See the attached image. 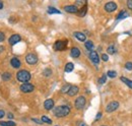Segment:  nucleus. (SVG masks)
Returning <instances> with one entry per match:
<instances>
[{"label": "nucleus", "mask_w": 132, "mask_h": 126, "mask_svg": "<svg viewBox=\"0 0 132 126\" xmlns=\"http://www.w3.org/2000/svg\"><path fill=\"white\" fill-rule=\"evenodd\" d=\"M53 113H54V116H56L57 118H63L70 114V107L68 105L57 106L54 108Z\"/></svg>", "instance_id": "obj_1"}, {"label": "nucleus", "mask_w": 132, "mask_h": 126, "mask_svg": "<svg viewBox=\"0 0 132 126\" xmlns=\"http://www.w3.org/2000/svg\"><path fill=\"white\" fill-rule=\"evenodd\" d=\"M16 80L21 82V83H27L29 82L31 78H32V74L30 71L26 70V69H21V70H18L16 72Z\"/></svg>", "instance_id": "obj_2"}, {"label": "nucleus", "mask_w": 132, "mask_h": 126, "mask_svg": "<svg viewBox=\"0 0 132 126\" xmlns=\"http://www.w3.org/2000/svg\"><path fill=\"white\" fill-rule=\"evenodd\" d=\"M67 45H68V40H57L54 43L53 48L55 51H64L67 49Z\"/></svg>", "instance_id": "obj_3"}, {"label": "nucleus", "mask_w": 132, "mask_h": 126, "mask_svg": "<svg viewBox=\"0 0 132 126\" xmlns=\"http://www.w3.org/2000/svg\"><path fill=\"white\" fill-rule=\"evenodd\" d=\"M86 104V99L84 96H79L78 98H76V100L74 101V107L76 110H82Z\"/></svg>", "instance_id": "obj_4"}, {"label": "nucleus", "mask_w": 132, "mask_h": 126, "mask_svg": "<svg viewBox=\"0 0 132 126\" xmlns=\"http://www.w3.org/2000/svg\"><path fill=\"white\" fill-rule=\"evenodd\" d=\"M19 90L21 93L23 94H30V93H33L35 91V85L30 83V82H27V83H22L20 86H19Z\"/></svg>", "instance_id": "obj_5"}, {"label": "nucleus", "mask_w": 132, "mask_h": 126, "mask_svg": "<svg viewBox=\"0 0 132 126\" xmlns=\"http://www.w3.org/2000/svg\"><path fill=\"white\" fill-rule=\"evenodd\" d=\"M24 59H26V62L28 63L29 65H35V64L38 63V60H39L38 59V56L36 54H34V53L27 54L26 57H24Z\"/></svg>", "instance_id": "obj_6"}, {"label": "nucleus", "mask_w": 132, "mask_h": 126, "mask_svg": "<svg viewBox=\"0 0 132 126\" xmlns=\"http://www.w3.org/2000/svg\"><path fill=\"white\" fill-rule=\"evenodd\" d=\"M118 108H119V102H117V101H112V102H110V103L106 106V112H107V113H112V112H114V111L117 110Z\"/></svg>", "instance_id": "obj_7"}, {"label": "nucleus", "mask_w": 132, "mask_h": 126, "mask_svg": "<svg viewBox=\"0 0 132 126\" xmlns=\"http://www.w3.org/2000/svg\"><path fill=\"white\" fill-rule=\"evenodd\" d=\"M20 41H21V37H20L19 35H17V34H13V35H11V36L8 38V44H9L10 46L16 45L17 43H19Z\"/></svg>", "instance_id": "obj_8"}, {"label": "nucleus", "mask_w": 132, "mask_h": 126, "mask_svg": "<svg viewBox=\"0 0 132 126\" xmlns=\"http://www.w3.org/2000/svg\"><path fill=\"white\" fill-rule=\"evenodd\" d=\"M104 8H105V10H106L107 12L110 13V12H114L116 9L118 8V6H117V4H116L115 2L110 1V2H107V3L105 4Z\"/></svg>", "instance_id": "obj_9"}, {"label": "nucleus", "mask_w": 132, "mask_h": 126, "mask_svg": "<svg viewBox=\"0 0 132 126\" xmlns=\"http://www.w3.org/2000/svg\"><path fill=\"white\" fill-rule=\"evenodd\" d=\"M88 57H89V60L94 63L95 65H98L100 63V56L97 51H92V52L89 53Z\"/></svg>", "instance_id": "obj_10"}, {"label": "nucleus", "mask_w": 132, "mask_h": 126, "mask_svg": "<svg viewBox=\"0 0 132 126\" xmlns=\"http://www.w3.org/2000/svg\"><path fill=\"white\" fill-rule=\"evenodd\" d=\"M64 10L68 13H77L78 12V7H76L74 4H69V5H65Z\"/></svg>", "instance_id": "obj_11"}, {"label": "nucleus", "mask_w": 132, "mask_h": 126, "mask_svg": "<svg viewBox=\"0 0 132 126\" xmlns=\"http://www.w3.org/2000/svg\"><path fill=\"white\" fill-rule=\"evenodd\" d=\"M10 65H11V67L12 68H14V69H18V68H20V66H21V61L17 58V57H12L11 59H10Z\"/></svg>", "instance_id": "obj_12"}, {"label": "nucleus", "mask_w": 132, "mask_h": 126, "mask_svg": "<svg viewBox=\"0 0 132 126\" xmlns=\"http://www.w3.org/2000/svg\"><path fill=\"white\" fill-rule=\"evenodd\" d=\"M54 106H55V103H54V101L52 99H48V100H46L44 102V108H45V110L47 111L52 110V109H54Z\"/></svg>", "instance_id": "obj_13"}, {"label": "nucleus", "mask_w": 132, "mask_h": 126, "mask_svg": "<svg viewBox=\"0 0 132 126\" xmlns=\"http://www.w3.org/2000/svg\"><path fill=\"white\" fill-rule=\"evenodd\" d=\"M80 54H81V52H80V50H79V48L77 47H72L71 48V50H70V56L72 57V58H78L79 56H80Z\"/></svg>", "instance_id": "obj_14"}, {"label": "nucleus", "mask_w": 132, "mask_h": 126, "mask_svg": "<svg viewBox=\"0 0 132 126\" xmlns=\"http://www.w3.org/2000/svg\"><path fill=\"white\" fill-rule=\"evenodd\" d=\"M78 92H79V88H78L77 85H71V88H70V90L68 91L67 94H68L69 97H74V96H76V94H78Z\"/></svg>", "instance_id": "obj_15"}, {"label": "nucleus", "mask_w": 132, "mask_h": 126, "mask_svg": "<svg viewBox=\"0 0 132 126\" xmlns=\"http://www.w3.org/2000/svg\"><path fill=\"white\" fill-rule=\"evenodd\" d=\"M73 35H74V37H75L79 42H85V41H86V36H85L83 33H81V32H74Z\"/></svg>", "instance_id": "obj_16"}, {"label": "nucleus", "mask_w": 132, "mask_h": 126, "mask_svg": "<svg viewBox=\"0 0 132 126\" xmlns=\"http://www.w3.org/2000/svg\"><path fill=\"white\" fill-rule=\"evenodd\" d=\"M86 12H87V3L85 5H83L82 7H80V9L78 10L77 14H78L79 17H83V16L86 14Z\"/></svg>", "instance_id": "obj_17"}, {"label": "nucleus", "mask_w": 132, "mask_h": 126, "mask_svg": "<svg viewBox=\"0 0 132 126\" xmlns=\"http://www.w3.org/2000/svg\"><path fill=\"white\" fill-rule=\"evenodd\" d=\"M84 47H85V49L86 50H88V51H94V48H95V46H94V43H93V41H90V40H87V41H85L84 42Z\"/></svg>", "instance_id": "obj_18"}, {"label": "nucleus", "mask_w": 132, "mask_h": 126, "mask_svg": "<svg viewBox=\"0 0 132 126\" xmlns=\"http://www.w3.org/2000/svg\"><path fill=\"white\" fill-rule=\"evenodd\" d=\"M1 78H2L3 81H9L10 79L12 78V74H11L10 72H8V71L3 72V73L1 74Z\"/></svg>", "instance_id": "obj_19"}, {"label": "nucleus", "mask_w": 132, "mask_h": 126, "mask_svg": "<svg viewBox=\"0 0 132 126\" xmlns=\"http://www.w3.org/2000/svg\"><path fill=\"white\" fill-rule=\"evenodd\" d=\"M47 12H48V14H60V13H61L60 10H58L57 8L52 7V6H49V7H48Z\"/></svg>", "instance_id": "obj_20"}, {"label": "nucleus", "mask_w": 132, "mask_h": 126, "mask_svg": "<svg viewBox=\"0 0 132 126\" xmlns=\"http://www.w3.org/2000/svg\"><path fill=\"white\" fill-rule=\"evenodd\" d=\"M128 16V12L127 11H125V10H122V11H120L119 13H118V15H117V20H121V19H124V18H126Z\"/></svg>", "instance_id": "obj_21"}, {"label": "nucleus", "mask_w": 132, "mask_h": 126, "mask_svg": "<svg viewBox=\"0 0 132 126\" xmlns=\"http://www.w3.org/2000/svg\"><path fill=\"white\" fill-rule=\"evenodd\" d=\"M73 69H74V64L72 62H68L65 65L64 71H65V72H71V71H73Z\"/></svg>", "instance_id": "obj_22"}, {"label": "nucleus", "mask_w": 132, "mask_h": 126, "mask_svg": "<svg viewBox=\"0 0 132 126\" xmlns=\"http://www.w3.org/2000/svg\"><path fill=\"white\" fill-rule=\"evenodd\" d=\"M0 126H16V123L12 120H8V121H1Z\"/></svg>", "instance_id": "obj_23"}, {"label": "nucleus", "mask_w": 132, "mask_h": 126, "mask_svg": "<svg viewBox=\"0 0 132 126\" xmlns=\"http://www.w3.org/2000/svg\"><path fill=\"white\" fill-rule=\"evenodd\" d=\"M120 79H121V81H123L126 85H128V88H130V89L132 90V80L131 79H128L127 77H124V76H122Z\"/></svg>", "instance_id": "obj_24"}, {"label": "nucleus", "mask_w": 132, "mask_h": 126, "mask_svg": "<svg viewBox=\"0 0 132 126\" xmlns=\"http://www.w3.org/2000/svg\"><path fill=\"white\" fill-rule=\"evenodd\" d=\"M70 88H71V84H70V83H65V84L61 88V91H60V92H61L62 94H67L68 91L70 90Z\"/></svg>", "instance_id": "obj_25"}, {"label": "nucleus", "mask_w": 132, "mask_h": 126, "mask_svg": "<svg viewBox=\"0 0 132 126\" xmlns=\"http://www.w3.org/2000/svg\"><path fill=\"white\" fill-rule=\"evenodd\" d=\"M43 75L46 76V77L51 76V75H52V69H50V68H45V69L43 70Z\"/></svg>", "instance_id": "obj_26"}, {"label": "nucleus", "mask_w": 132, "mask_h": 126, "mask_svg": "<svg viewBox=\"0 0 132 126\" xmlns=\"http://www.w3.org/2000/svg\"><path fill=\"white\" fill-rule=\"evenodd\" d=\"M107 51H108V53H109V54L113 55V54H115L117 50H116V48H115L114 45H110V46L108 47V49H107Z\"/></svg>", "instance_id": "obj_27"}, {"label": "nucleus", "mask_w": 132, "mask_h": 126, "mask_svg": "<svg viewBox=\"0 0 132 126\" xmlns=\"http://www.w3.org/2000/svg\"><path fill=\"white\" fill-rule=\"evenodd\" d=\"M107 76H109L110 78H115L116 76H117V72H116L115 70H109L107 72Z\"/></svg>", "instance_id": "obj_28"}, {"label": "nucleus", "mask_w": 132, "mask_h": 126, "mask_svg": "<svg viewBox=\"0 0 132 126\" xmlns=\"http://www.w3.org/2000/svg\"><path fill=\"white\" fill-rule=\"evenodd\" d=\"M41 121H42L43 123H47V124H52V120L50 119L49 117H47V116H42V118H41Z\"/></svg>", "instance_id": "obj_29"}, {"label": "nucleus", "mask_w": 132, "mask_h": 126, "mask_svg": "<svg viewBox=\"0 0 132 126\" xmlns=\"http://www.w3.org/2000/svg\"><path fill=\"white\" fill-rule=\"evenodd\" d=\"M98 81H99L100 84H104V83L107 81V74H103V75L99 78Z\"/></svg>", "instance_id": "obj_30"}, {"label": "nucleus", "mask_w": 132, "mask_h": 126, "mask_svg": "<svg viewBox=\"0 0 132 126\" xmlns=\"http://www.w3.org/2000/svg\"><path fill=\"white\" fill-rule=\"evenodd\" d=\"M86 3H87L86 1H80V0H77V1H75V4H74V5H75L76 7H77V6H81V7H82L83 5H85Z\"/></svg>", "instance_id": "obj_31"}, {"label": "nucleus", "mask_w": 132, "mask_h": 126, "mask_svg": "<svg viewBox=\"0 0 132 126\" xmlns=\"http://www.w3.org/2000/svg\"><path fill=\"white\" fill-rule=\"evenodd\" d=\"M5 41V33L0 31V43H3Z\"/></svg>", "instance_id": "obj_32"}, {"label": "nucleus", "mask_w": 132, "mask_h": 126, "mask_svg": "<svg viewBox=\"0 0 132 126\" xmlns=\"http://www.w3.org/2000/svg\"><path fill=\"white\" fill-rule=\"evenodd\" d=\"M101 59H102L103 61L107 62V61L109 60V56H108L107 54H102V55H101Z\"/></svg>", "instance_id": "obj_33"}, {"label": "nucleus", "mask_w": 132, "mask_h": 126, "mask_svg": "<svg viewBox=\"0 0 132 126\" xmlns=\"http://www.w3.org/2000/svg\"><path fill=\"white\" fill-rule=\"evenodd\" d=\"M125 67H126V69H128V70H132V62H127L125 64Z\"/></svg>", "instance_id": "obj_34"}, {"label": "nucleus", "mask_w": 132, "mask_h": 126, "mask_svg": "<svg viewBox=\"0 0 132 126\" xmlns=\"http://www.w3.org/2000/svg\"><path fill=\"white\" fill-rule=\"evenodd\" d=\"M32 121H34L36 124H40V125H41V124H43V122H42L41 120L37 119V118H32Z\"/></svg>", "instance_id": "obj_35"}, {"label": "nucleus", "mask_w": 132, "mask_h": 126, "mask_svg": "<svg viewBox=\"0 0 132 126\" xmlns=\"http://www.w3.org/2000/svg\"><path fill=\"white\" fill-rule=\"evenodd\" d=\"M102 116H103V114H102V112H99L98 114H97V116H96V121H98V120H100L101 118H102Z\"/></svg>", "instance_id": "obj_36"}, {"label": "nucleus", "mask_w": 132, "mask_h": 126, "mask_svg": "<svg viewBox=\"0 0 132 126\" xmlns=\"http://www.w3.org/2000/svg\"><path fill=\"white\" fill-rule=\"evenodd\" d=\"M127 6H128L129 9L132 10V0H128V1H127Z\"/></svg>", "instance_id": "obj_37"}, {"label": "nucleus", "mask_w": 132, "mask_h": 126, "mask_svg": "<svg viewBox=\"0 0 132 126\" xmlns=\"http://www.w3.org/2000/svg\"><path fill=\"white\" fill-rule=\"evenodd\" d=\"M5 114H6V113H5V111H4V110H0V119H2V118L5 116Z\"/></svg>", "instance_id": "obj_38"}, {"label": "nucleus", "mask_w": 132, "mask_h": 126, "mask_svg": "<svg viewBox=\"0 0 132 126\" xmlns=\"http://www.w3.org/2000/svg\"><path fill=\"white\" fill-rule=\"evenodd\" d=\"M7 117H8L9 119H13V114H12V113H8Z\"/></svg>", "instance_id": "obj_39"}, {"label": "nucleus", "mask_w": 132, "mask_h": 126, "mask_svg": "<svg viewBox=\"0 0 132 126\" xmlns=\"http://www.w3.org/2000/svg\"><path fill=\"white\" fill-rule=\"evenodd\" d=\"M3 7H4V4H3V2H2V1H0V10H1V9H3Z\"/></svg>", "instance_id": "obj_40"}, {"label": "nucleus", "mask_w": 132, "mask_h": 126, "mask_svg": "<svg viewBox=\"0 0 132 126\" xmlns=\"http://www.w3.org/2000/svg\"><path fill=\"white\" fill-rule=\"evenodd\" d=\"M78 126H87L84 122H79V124H78Z\"/></svg>", "instance_id": "obj_41"}, {"label": "nucleus", "mask_w": 132, "mask_h": 126, "mask_svg": "<svg viewBox=\"0 0 132 126\" xmlns=\"http://www.w3.org/2000/svg\"><path fill=\"white\" fill-rule=\"evenodd\" d=\"M101 126H107V125H101Z\"/></svg>", "instance_id": "obj_42"}, {"label": "nucleus", "mask_w": 132, "mask_h": 126, "mask_svg": "<svg viewBox=\"0 0 132 126\" xmlns=\"http://www.w3.org/2000/svg\"><path fill=\"white\" fill-rule=\"evenodd\" d=\"M56 126H58V125H56Z\"/></svg>", "instance_id": "obj_43"}]
</instances>
